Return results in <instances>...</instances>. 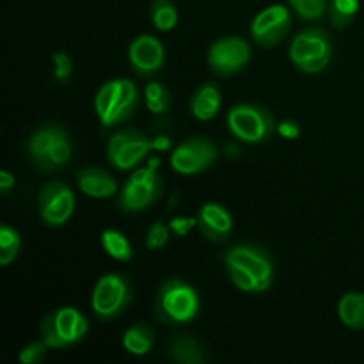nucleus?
I'll return each mask as SVG.
<instances>
[{"mask_svg": "<svg viewBox=\"0 0 364 364\" xmlns=\"http://www.w3.org/2000/svg\"><path fill=\"white\" fill-rule=\"evenodd\" d=\"M201 311L198 290L181 277H167L153 299V316L164 326H187Z\"/></svg>", "mask_w": 364, "mask_h": 364, "instance_id": "1", "label": "nucleus"}, {"mask_svg": "<svg viewBox=\"0 0 364 364\" xmlns=\"http://www.w3.org/2000/svg\"><path fill=\"white\" fill-rule=\"evenodd\" d=\"M141 105V92L135 82L119 77L100 85L95 95V112L105 128H114L132 119Z\"/></svg>", "mask_w": 364, "mask_h": 364, "instance_id": "2", "label": "nucleus"}, {"mask_svg": "<svg viewBox=\"0 0 364 364\" xmlns=\"http://www.w3.org/2000/svg\"><path fill=\"white\" fill-rule=\"evenodd\" d=\"M89 333V320L75 306H60L43 316L39 336L52 350H66L80 343Z\"/></svg>", "mask_w": 364, "mask_h": 364, "instance_id": "3", "label": "nucleus"}, {"mask_svg": "<svg viewBox=\"0 0 364 364\" xmlns=\"http://www.w3.org/2000/svg\"><path fill=\"white\" fill-rule=\"evenodd\" d=\"M230 134L245 144H262L277 134V121L269 109L258 103H237L228 110Z\"/></svg>", "mask_w": 364, "mask_h": 364, "instance_id": "4", "label": "nucleus"}, {"mask_svg": "<svg viewBox=\"0 0 364 364\" xmlns=\"http://www.w3.org/2000/svg\"><path fill=\"white\" fill-rule=\"evenodd\" d=\"M134 301V284L121 272L103 274L91 291V308L96 318L109 323L123 315Z\"/></svg>", "mask_w": 364, "mask_h": 364, "instance_id": "5", "label": "nucleus"}, {"mask_svg": "<svg viewBox=\"0 0 364 364\" xmlns=\"http://www.w3.org/2000/svg\"><path fill=\"white\" fill-rule=\"evenodd\" d=\"M333 59V41L329 32L309 27L297 32L290 43V60L299 71L316 75L327 70Z\"/></svg>", "mask_w": 364, "mask_h": 364, "instance_id": "6", "label": "nucleus"}, {"mask_svg": "<svg viewBox=\"0 0 364 364\" xmlns=\"http://www.w3.org/2000/svg\"><path fill=\"white\" fill-rule=\"evenodd\" d=\"M162 194L164 180L155 167H137L117 194V208L123 213H141L151 208Z\"/></svg>", "mask_w": 364, "mask_h": 364, "instance_id": "7", "label": "nucleus"}, {"mask_svg": "<svg viewBox=\"0 0 364 364\" xmlns=\"http://www.w3.org/2000/svg\"><path fill=\"white\" fill-rule=\"evenodd\" d=\"M219 159L217 146L203 135L185 139L171 153L169 164L181 176H196L212 169Z\"/></svg>", "mask_w": 364, "mask_h": 364, "instance_id": "8", "label": "nucleus"}, {"mask_svg": "<svg viewBox=\"0 0 364 364\" xmlns=\"http://www.w3.org/2000/svg\"><path fill=\"white\" fill-rule=\"evenodd\" d=\"M153 151L151 141L137 128H124L110 135L107 142V160L117 171H134Z\"/></svg>", "mask_w": 364, "mask_h": 364, "instance_id": "9", "label": "nucleus"}, {"mask_svg": "<svg viewBox=\"0 0 364 364\" xmlns=\"http://www.w3.org/2000/svg\"><path fill=\"white\" fill-rule=\"evenodd\" d=\"M251 46L240 36H224L210 45L206 63L217 77H231L251 63Z\"/></svg>", "mask_w": 364, "mask_h": 364, "instance_id": "10", "label": "nucleus"}, {"mask_svg": "<svg viewBox=\"0 0 364 364\" xmlns=\"http://www.w3.org/2000/svg\"><path fill=\"white\" fill-rule=\"evenodd\" d=\"M224 265H237L258 281L259 294L269 290L274 281V262L269 249L259 244H237L223 255Z\"/></svg>", "mask_w": 364, "mask_h": 364, "instance_id": "11", "label": "nucleus"}, {"mask_svg": "<svg viewBox=\"0 0 364 364\" xmlns=\"http://www.w3.org/2000/svg\"><path fill=\"white\" fill-rule=\"evenodd\" d=\"M75 194L64 181H46L38 194L39 219L48 228H63L73 217Z\"/></svg>", "mask_w": 364, "mask_h": 364, "instance_id": "12", "label": "nucleus"}, {"mask_svg": "<svg viewBox=\"0 0 364 364\" xmlns=\"http://www.w3.org/2000/svg\"><path fill=\"white\" fill-rule=\"evenodd\" d=\"M291 27L290 9L283 4H274L259 11L251 21L252 41L262 48H274L284 41Z\"/></svg>", "mask_w": 364, "mask_h": 364, "instance_id": "13", "label": "nucleus"}, {"mask_svg": "<svg viewBox=\"0 0 364 364\" xmlns=\"http://www.w3.org/2000/svg\"><path fill=\"white\" fill-rule=\"evenodd\" d=\"M128 63L139 78H153L166 63V48L153 34H139L128 45Z\"/></svg>", "mask_w": 364, "mask_h": 364, "instance_id": "14", "label": "nucleus"}, {"mask_svg": "<svg viewBox=\"0 0 364 364\" xmlns=\"http://www.w3.org/2000/svg\"><path fill=\"white\" fill-rule=\"evenodd\" d=\"M196 219H198L199 233L213 244H223V242L230 240L231 233H233V217H231L230 210L220 203L210 201L201 205Z\"/></svg>", "mask_w": 364, "mask_h": 364, "instance_id": "15", "label": "nucleus"}, {"mask_svg": "<svg viewBox=\"0 0 364 364\" xmlns=\"http://www.w3.org/2000/svg\"><path fill=\"white\" fill-rule=\"evenodd\" d=\"M77 185L82 194L92 199H109L117 194V181L109 171L89 166L77 171Z\"/></svg>", "mask_w": 364, "mask_h": 364, "instance_id": "16", "label": "nucleus"}, {"mask_svg": "<svg viewBox=\"0 0 364 364\" xmlns=\"http://www.w3.org/2000/svg\"><path fill=\"white\" fill-rule=\"evenodd\" d=\"M223 107V95L215 82H205L194 91L191 98V114L194 119L212 121Z\"/></svg>", "mask_w": 364, "mask_h": 364, "instance_id": "17", "label": "nucleus"}, {"mask_svg": "<svg viewBox=\"0 0 364 364\" xmlns=\"http://www.w3.org/2000/svg\"><path fill=\"white\" fill-rule=\"evenodd\" d=\"M59 130V123H45L39 128H36L31 134V137L27 141V155L31 159V162L34 164L36 169H46V160H48L50 148H52Z\"/></svg>", "mask_w": 364, "mask_h": 364, "instance_id": "18", "label": "nucleus"}, {"mask_svg": "<svg viewBox=\"0 0 364 364\" xmlns=\"http://www.w3.org/2000/svg\"><path fill=\"white\" fill-rule=\"evenodd\" d=\"M167 355L178 364H203L208 361L205 347L199 343V340L188 334L173 338L167 347Z\"/></svg>", "mask_w": 364, "mask_h": 364, "instance_id": "19", "label": "nucleus"}, {"mask_svg": "<svg viewBox=\"0 0 364 364\" xmlns=\"http://www.w3.org/2000/svg\"><path fill=\"white\" fill-rule=\"evenodd\" d=\"M121 343L128 354L148 355L155 347V331L149 323L137 322L124 331Z\"/></svg>", "mask_w": 364, "mask_h": 364, "instance_id": "20", "label": "nucleus"}, {"mask_svg": "<svg viewBox=\"0 0 364 364\" xmlns=\"http://www.w3.org/2000/svg\"><path fill=\"white\" fill-rule=\"evenodd\" d=\"M338 316L341 323L348 329H364V294L361 291H347L338 301Z\"/></svg>", "mask_w": 364, "mask_h": 364, "instance_id": "21", "label": "nucleus"}, {"mask_svg": "<svg viewBox=\"0 0 364 364\" xmlns=\"http://www.w3.org/2000/svg\"><path fill=\"white\" fill-rule=\"evenodd\" d=\"M100 244H102L107 256H110L116 262H130L132 256H134L130 240L119 230H112V228L103 230L100 235Z\"/></svg>", "mask_w": 364, "mask_h": 364, "instance_id": "22", "label": "nucleus"}, {"mask_svg": "<svg viewBox=\"0 0 364 364\" xmlns=\"http://www.w3.org/2000/svg\"><path fill=\"white\" fill-rule=\"evenodd\" d=\"M73 155V144H71V137L64 127H60L59 134H57L55 141H53L52 148H50L48 160H46V169L45 173H53V171L63 169L68 166Z\"/></svg>", "mask_w": 364, "mask_h": 364, "instance_id": "23", "label": "nucleus"}, {"mask_svg": "<svg viewBox=\"0 0 364 364\" xmlns=\"http://www.w3.org/2000/svg\"><path fill=\"white\" fill-rule=\"evenodd\" d=\"M144 103L149 112L155 116H164L171 109L173 95L162 82L149 80L144 87Z\"/></svg>", "mask_w": 364, "mask_h": 364, "instance_id": "24", "label": "nucleus"}, {"mask_svg": "<svg viewBox=\"0 0 364 364\" xmlns=\"http://www.w3.org/2000/svg\"><path fill=\"white\" fill-rule=\"evenodd\" d=\"M149 18L159 32H169L178 25V9L173 0H153L149 7Z\"/></svg>", "mask_w": 364, "mask_h": 364, "instance_id": "25", "label": "nucleus"}, {"mask_svg": "<svg viewBox=\"0 0 364 364\" xmlns=\"http://www.w3.org/2000/svg\"><path fill=\"white\" fill-rule=\"evenodd\" d=\"M21 249L20 233L9 224L0 226V265L9 267L18 258Z\"/></svg>", "mask_w": 364, "mask_h": 364, "instance_id": "26", "label": "nucleus"}, {"mask_svg": "<svg viewBox=\"0 0 364 364\" xmlns=\"http://www.w3.org/2000/svg\"><path fill=\"white\" fill-rule=\"evenodd\" d=\"M359 11V0H331L329 2V21L333 27L345 28L352 23Z\"/></svg>", "mask_w": 364, "mask_h": 364, "instance_id": "27", "label": "nucleus"}, {"mask_svg": "<svg viewBox=\"0 0 364 364\" xmlns=\"http://www.w3.org/2000/svg\"><path fill=\"white\" fill-rule=\"evenodd\" d=\"M294 13L304 21L322 20L329 11V2L327 0H288Z\"/></svg>", "mask_w": 364, "mask_h": 364, "instance_id": "28", "label": "nucleus"}, {"mask_svg": "<svg viewBox=\"0 0 364 364\" xmlns=\"http://www.w3.org/2000/svg\"><path fill=\"white\" fill-rule=\"evenodd\" d=\"M52 75L57 84H68L73 75V59L70 57V53L63 52V50L52 52Z\"/></svg>", "mask_w": 364, "mask_h": 364, "instance_id": "29", "label": "nucleus"}, {"mask_svg": "<svg viewBox=\"0 0 364 364\" xmlns=\"http://www.w3.org/2000/svg\"><path fill=\"white\" fill-rule=\"evenodd\" d=\"M171 233H173V231H171V228L167 226L164 220L153 223L151 226H149L148 233H146V249H148V251H159V249L166 247L167 242H169Z\"/></svg>", "mask_w": 364, "mask_h": 364, "instance_id": "30", "label": "nucleus"}, {"mask_svg": "<svg viewBox=\"0 0 364 364\" xmlns=\"http://www.w3.org/2000/svg\"><path fill=\"white\" fill-rule=\"evenodd\" d=\"M46 352H48V345L43 340L39 341H31L28 345H25L23 348L18 354V361L21 364H38L45 359Z\"/></svg>", "mask_w": 364, "mask_h": 364, "instance_id": "31", "label": "nucleus"}, {"mask_svg": "<svg viewBox=\"0 0 364 364\" xmlns=\"http://www.w3.org/2000/svg\"><path fill=\"white\" fill-rule=\"evenodd\" d=\"M194 226H198V219H196V217H174V219L169 220L171 231H173L174 237L178 238L188 235V231Z\"/></svg>", "mask_w": 364, "mask_h": 364, "instance_id": "32", "label": "nucleus"}, {"mask_svg": "<svg viewBox=\"0 0 364 364\" xmlns=\"http://www.w3.org/2000/svg\"><path fill=\"white\" fill-rule=\"evenodd\" d=\"M277 134L281 137L294 141V139H297L301 135V124L294 119H284L281 123H277Z\"/></svg>", "mask_w": 364, "mask_h": 364, "instance_id": "33", "label": "nucleus"}, {"mask_svg": "<svg viewBox=\"0 0 364 364\" xmlns=\"http://www.w3.org/2000/svg\"><path fill=\"white\" fill-rule=\"evenodd\" d=\"M14 185H16L14 174H11L9 171H0V192H2V196L9 194V191L14 188Z\"/></svg>", "mask_w": 364, "mask_h": 364, "instance_id": "34", "label": "nucleus"}, {"mask_svg": "<svg viewBox=\"0 0 364 364\" xmlns=\"http://www.w3.org/2000/svg\"><path fill=\"white\" fill-rule=\"evenodd\" d=\"M151 148L155 149V151H167V149L171 148V139L166 137V135H160V137L153 139Z\"/></svg>", "mask_w": 364, "mask_h": 364, "instance_id": "35", "label": "nucleus"}]
</instances>
